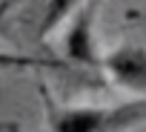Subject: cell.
Returning a JSON list of instances; mask_svg holds the SVG:
<instances>
[{
  "mask_svg": "<svg viewBox=\"0 0 146 132\" xmlns=\"http://www.w3.org/2000/svg\"><path fill=\"white\" fill-rule=\"evenodd\" d=\"M49 132H132L146 123V98L112 106H63L40 89Z\"/></svg>",
  "mask_w": 146,
  "mask_h": 132,
  "instance_id": "1",
  "label": "cell"
},
{
  "mask_svg": "<svg viewBox=\"0 0 146 132\" xmlns=\"http://www.w3.org/2000/svg\"><path fill=\"white\" fill-rule=\"evenodd\" d=\"M98 12H100V0H86L66 20L63 35H60V52L75 66H86V69H100L103 72V55H100V46H98V32H95Z\"/></svg>",
  "mask_w": 146,
  "mask_h": 132,
  "instance_id": "2",
  "label": "cell"
},
{
  "mask_svg": "<svg viewBox=\"0 0 146 132\" xmlns=\"http://www.w3.org/2000/svg\"><path fill=\"white\" fill-rule=\"evenodd\" d=\"M103 72L115 86L146 98V46L123 43L112 49L109 55H103Z\"/></svg>",
  "mask_w": 146,
  "mask_h": 132,
  "instance_id": "3",
  "label": "cell"
},
{
  "mask_svg": "<svg viewBox=\"0 0 146 132\" xmlns=\"http://www.w3.org/2000/svg\"><path fill=\"white\" fill-rule=\"evenodd\" d=\"M86 0H46L43 3V15H40V26H37V37H49L54 35L60 26H66V20L75 15Z\"/></svg>",
  "mask_w": 146,
  "mask_h": 132,
  "instance_id": "4",
  "label": "cell"
},
{
  "mask_svg": "<svg viewBox=\"0 0 146 132\" xmlns=\"http://www.w3.org/2000/svg\"><path fill=\"white\" fill-rule=\"evenodd\" d=\"M32 63H40V60H32V57H15V55H0V69H15V66H32Z\"/></svg>",
  "mask_w": 146,
  "mask_h": 132,
  "instance_id": "5",
  "label": "cell"
}]
</instances>
